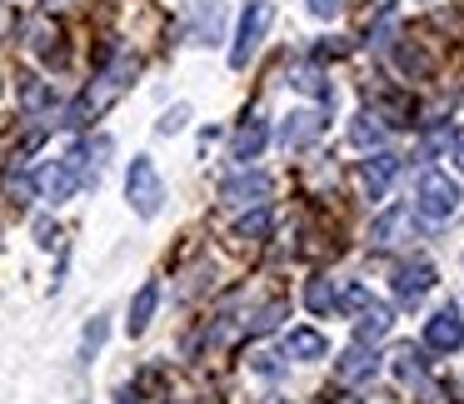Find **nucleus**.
Instances as JSON below:
<instances>
[{"mask_svg":"<svg viewBox=\"0 0 464 404\" xmlns=\"http://www.w3.org/2000/svg\"><path fill=\"white\" fill-rule=\"evenodd\" d=\"M374 370H380V354H374V344H360V340H354L350 350L340 354V364H334V374H340L344 384H360V380H370Z\"/></svg>","mask_w":464,"mask_h":404,"instance_id":"13","label":"nucleus"},{"mask_svg":"<svg viewBox=\"0 0 464 404\" xmlns=\"http://www.w3.org/2000/svg\"><path fill=\"white\" fill-rule=\"evenodd\" d=\"M304 5H310L314 21H334V15L344 11V0H304Z\"/></svg>","mask_w":464,"mask_h":404,"instance_id":"25","label":"nucleus"},{"mask_svg":"<svg viewBox=\"0 0 464 404\" xmlns=\"http://www.w3.org/2000/svg\"><path fill=\"white\" fill-rule=\"evenodd\" d=\"M404 230H410V210H384L380 220L370 225V245L374 250H390V245H400Z\"/></svg>","mask_w":464,"mask_h":404,"instance_id":"14","label":"nucleus"},{"mask_svg":"<svg viewBox=\"0 0 464 404\" xmlns=\"http://www.w3.org/2000/svg\"><path fill=\"white\" fill-rule=\"evenodd\" d=\"M394 175H400V155L374 150L370 160L360 165V190H364V200H384V190L394 185Z\"/></svg>","mask_w":464,"mask_h":404,"instance_id":"10","label":"nucleus"},{"mask_svg":"<svg viewBox=\"0 0 464 404\" xmlns=\"http://www.w3.org/2000/svg\"><path fill=\"white\" fill-rule=\"evenodd\" d=\"M35 235H41V245H55V225L51 220H35Z\"/></svg>","mask_w":464,"mask_h":404,"instance_id":"30","label":"nucleus"},{"mask_svg":"<svg viewBox=\"0 0 464 404\" xmlns=\"http://www.w3.org/2000/svg\"><path fill=\"white\" fill-rule=\"evenodd\" d=\"M424 344H430L434 354H454L464 344V314L454 310V304L434 310L430 320H424Z\"/></svg>","mask_w":464,"mask_h":404,"instance_id":"7","label":"nucleus"},{"mask_svg":"<svg viewBox=\"0 0 464 404\" xmlns=\"http://www.w3.org/2000/svg\"><path fill=\"white\" fill-rule=\"evenodd\" d=\"M135 71H140V61H135V55H121L115 65H105V71L95 75L91 85H85V95H81V101H75L71 111H65V115H71L65 125H71V130H85V125H91L95 115H101L105 105H111L115 95L125 91V85H130V75H135Z\"/></svg>","mask_w":464,"mask_h":404,"instance_id":"1","label":"nucleus"},{"mask_svg":"<svg viewBox=\"0 0 464 404\" xmlns=\"http://www.w3.org/2000/svg\"><path fill=\"white\" fill-rule=\"evenodd\" d=\"M220 21H225V5H220V0H205L200 21H195V45H215V41H220Z\"/></svg>","mask_w":464,"mask_h":404,"instance_id":"18","label":"nucleus"},{"mask_svg":"<svg viewBox=\"0 0 464 404\" xmlns=\"http://www.w3.org/2000/svg\"><path fill=\"white\" fill-rule=\"evenodd\" d=\"M459 185L450 180L444 170H424L420 185H414V210H420L424 225H450L459 215Z\"/></svg>","mask_w":464,"mask_h":404,"instance_id":"2","label":"nucleus"},{"mask_svg":"<svg viewBox=\"0 0 464 404\" xmlns=\"http://www.w3.org/2000/svg\"><path fill=\"white\" fill-rule=\"evenodd\" d=\"M380 140H384V120L374 111H360L350 120V145H354V150H374Z\"/></svg>","mask_w":464,"mask_h":404,"instance_id":"16","label":"nucleus"},{"mask_svg":"<svg viewBox=\"0 0 464 404\" xmlns=\"http://www.w3.org/2000/svg\"><path fill=\"white\" fill-rule=\"evenodd\" d=\"M344 304L354 310V340H360V344H374V340H384V334H390L394 314H390V304L370 300V290L350 284V290H344Z\"/></svg>","mask_w":464,"mask_h":404,"instance_id":"4","label":"nucleus"},{"mask_svg":"<svg viewBox=\"0 0 464 404\" xmlns=\"http://www.w3.org/2000/svg\"><path fill=\"white\" fill-rule=\"evenodd\" d=\"M394 374H400V380H420L424 374L420 344H400V350H394Z\"/></svg>","mask_w":464,"mask_h":404,"instance_id":"22","label":"nucleus"},{"mask_svg":"<svg viewBox=\"0 0 464 404\" xmlns=\"http://www.w3.org/2000/svg\"><path fill=\"white\" fill-rule=\"evenodd\" d=\"M220 195H225V205H235V210H260V205L275 195V180H270V175H260V170H250V175L225 180Z\"/></svg>","mask_w":464,"mask_h":404,"instance_id":"8","label":"nucleus"},{"mask_svg":"<svg viewBox=\"0 0 464 404\" xmlns=\"http://www.w3.org/2000/svg\"><path fill=\"white\" fill-rule=\"evenodd\" d=\"M270 21H275V5H270V0H245L240 31H235V45H230V65H235V71H245V65L255 61V51H260Z\"/></svg>","mask_w":464,"mask_h":404,"instance_id":"3","label":"nucleus"},{"mask_svg":"<svg viewBox=\"0 0 464 404\" xmlns=\"http://www.w3.org/2000/svg\"><path fill=\"white\" fill-rule=\"evenodd\" d=\"M155 304H160V284H140V294H135V304H130V320H125V330L130 334H145L150 330V320H155Z\"/></svg>","mask_w":464,"mask_h":404,"instance_id":"15","label":"nucleus"},{"mask_svg":"<svg viewBox=\"0 0 464 404\" xmlns=\"http://www.w3.org/2000/svg\"><path fill=\"white\" fill-rule=\"evenodd\" d=\"M260 235H270V210H265V205L235 225V240H260Z\"/></svg>","mask_w":464,"mask_h":404,"instance_id":"23","label":"nucleus"},{"mask_svg":"<svg viewBox=\"0 0 464 404\" xmlns=\"http://www.w3.org/2000/svg\"><path fill=\"white\" fill-rule=\"evenodd\" d=\"M280 404H290V399H280Z\"/></svg>","mask_w":464,"mask_h":404,"instance_id":"33","label":"nucleus"},{"mask_svg":"<svg viewBox=\"0 0 464 404\" xmlns=\"http://www.w3.org/2000/svg\"><path fill=\"white\" fill-rule=\"evenodd\" d=\"M125 195H130V205H135L140 220H155V215H160L165 185H160V175H155L150 160H130V170H125Z\"/></svg>","mask_w":464,"mask_h":404,"instance_id":"5","label":"nucleus"},{"mask_svg":"<svg viewBox=\"0 0 464 404\" xmlns=\"http://www.w3.org/2000/svg\"><path fill=\"white\" fill-rule=\"evenodd\" d=\"M101 344H105V320H91V324H85V350H81V354L91 360V354L101 350Z\"/></svg>","mask_w":464,"mask_h":404,"instance_id":"27","label":"nucleus"},{"mask_svg":"<svg viewBox=\"0 0 464 404\" xmlns=\"http://www.w3.org/2000/svg\"><path fill=\"white\" fill-rule=\"evenodd\" d=\"M91 175H95L91 155H85V145H75L71 155H61V160L45 170V195H51V200H71V195L91 180Z\"/></svg>","mask_w":464,"mask_h":404,"instance_id":"6","label":"nucleus"},{"mask_svg":"<svg viewBox=\"0 0 464 404\" xmlns=\"http://www.w3.org/2000/svg\"><path fill=\"white\" fill-rule=\"evenodd\" d=\"M41 5H45V11H61V5H65V0H41Z\"/></svg>","mask_w":464,"mask_h":404,"instance_id":"32","label":"nucleus"},{"mask_svg":"<svg viewBox=\"0 0 464 404\" xmlns=\"http://www.w3.org/2000/svg\"><path fill=\"white\" fill-rule=\"evenodd\" d=\"M450 145H454V165H459V170H464V130H459V135H454V140H450Z\"/></svg>","mask_w":464,"mask_h":404,"instance_id":"31","label":"nucleus"},{"mask_svg":"<svg viewBox=\"0 0 464 404\" xmlns=\"http://www.w3.org/2000/svg\"><path fill=\"white\" fill-rule=\"evenodd\" d=\"M304 304H310L314 314H334L340 310V294H334V284L324 280V274H314V280L304 284Z\"/></svg>","mask_w":464,"mask_h":404,"instance_id":"19","label":"nucleus"},{"mask_svg":"<svg viewBox=\"0 0 464 404\" xmlns=\"http://www.w3.org/2000/svg\"><path fill=\"white\" fill-rule=\"evenodd\" d=\"M320 130H324L320 111H295V115H285V125H280V145L285 150H304V145L320 140Z\"/></svg>","mask_w":464,"mask_h":404,"instance_id":"11","label":"nucleus"},{"mask_svg":"<svg viewBox=\"0 0 464 404\" xmlns=\"http://www.w3.org/2000/svg\"><path fill=\"white\" fill-rule=\"evenodd\" d=\"M31 51H41L51 65H65V51L55 45V25H35V31H31Z\"/></svg>","mask_w":464,"mask_h":404,"instance_id":"21","label":"nucleus"},{"mask_svg":"<svg viewBox=\"0 0 464 404\" xmlns=\"http://www.w3.org/2000/svg\"><path fill=\"white\" fill-rule=\"evenodd\" d=\"M390 290H394V300H400V304H420L424 294L434 290V265L430 260L400 265V270H394V280H390Z\"/></svg>","mask_w":464,"mask_h":404,"instance_id":"9","label":"nucleus"},{"mask_svg":"<svg viewBox=\"0 0 464 404\" xmlns=\"http://www.w3.org/2000/svg\"><path fill=\"white\" fill-rule=\"evenodd\" d=\"M285 350H290V360H324V354H330V340H324L320 330H295L290 340H285Z\"/></svg>","mask_w":464,"mask_h":404,"instance_id":"17","label":"nucleus"},{"mask_svg":"<svg viewBox=\"0 0 464 404\" xmlns=\"http://www.w3.org/2000/svg\"><path fill=\"white\" fill-rule=\"evenodd\" d=\"M185 120H190V105H170V111H165V120H160V135H175Z\"/></svg>","mask_w":464,"mask_h":404,"instance_id":"26","label":"nucleus"},{"mask_svg":"<svg viewBox=\"0 0 464 404\" xmlns=\"http://www.w3.org/2000/svg\"><path fill=\"white\" fill-rule=\"evenodd\" d=\"M5 195H11L15 205L35 200V175H31V165H25V160H15L11 170H5Z\"/></svg>","mask_w":464,"mask_h":404,"instance_id":"20","label":"nucleus"},{"mask_svg":"<svg viewBox=\"0 0 464 404\" xmlns=\"http://www.w3.org/2000/svg\"><path fill=\"white\" fill-rule=\"evenodd\" d=\"M250 364H255L260 374H280V354H275V350H255Z\"/></svg>","mask_w":464,"mask_h":404,"instance_id":"28","label":"nucleus"},{"mask_svg":"<svg viewBox=\"0 0 464 404\" xmlns=\"http://www.w3.org/2000/svg\"><path fill=\"white\" fill-rule=\"evenodd\" d=\"M21 105H25V111H45V105H51V85L21 81Z\"/></svg>","mask_w":464,"mask_h":404,"instance_id":"24","label":"nucleus"},{"mask_svg":"<svg viewBox=\"0 0 464 404\" xmlns=\"http://www.w3.org/2000/svg\"><path fill=\"white\" fill-rule=\"evenodd\" d=\"M265 145H270V125H265L260 115H245L240 130L230 135V155H235V160H260Z\"/></svg>","mask_w":464,"mask_h":404,"instance_id":"12","label":"nucleus"},{"mask_svg":"<svg viewBox=\"0 0 464 404\" xmlns=\"http://www.w3.org/2000/svg\"><path fill=\"white\" fill-rule=\"evenodd\" d=\"M280 320H285V300H275V304H265V310H260L255 330H270V324H280Z\"/></svg>","mask_w":464,"mask_h":404,"instance_id":"29","label":"nucleus"}]
</instances>
